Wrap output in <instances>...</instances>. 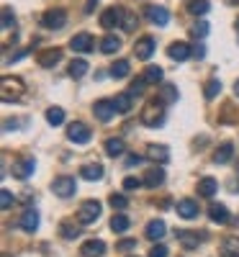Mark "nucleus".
<instances>
[{"label":"nucleus","mask_w":239,"mask_h":257,"mask_svg":"<svg viewBox=\"0 0 239 257\" xmlns=\"http://www.w3.org/2000/svg\"><path fill=\"white\" fill-rule=\"evenodd\" d=\"M144 185V178H126L124 180V190H139Z\"/></svg>","instance_id":"a18cd8bd"},{"label":"nucleus","mask_w":239,"mask_h":257,"mask_svg":"<svg viewBox=\"0 0 239 257\" xmlns=\"http://www.w3.org/2000/svg\"><path fill=\"white\" fill-rule=\"evenodd\" d=\"M52 190H54V196H59V198H70V196H75L77 183H75L72 175H59V178H54Z\"/></svg>","instance_id":"20e7f679"},{"label":"nucleus","mask_w":239,"mask_h":257,"mask_svg":"<svg viewBox=\"0 0 239 257\" xmlns=\"http://www.w3.org/2000/svg\"><path fill=\"white\" fill-rule=\"evenodd\" d=\"M13 26H16V16H13L11 6H3V29H6V31H11Z\"/></svg>","instance_id":"a19ab883"},{"label":"nucleus","mask_w":239,"mask_h":257,"mask_svg":"<svg viewBox=\"0 0 239 257\" xmlns=\"http://www.w3.org/2000/svg\"><path fill=\"white\" fill-rule=\"evenodd\" d=\"M198 203H195L193 198H183L180 203H178V216H183V219H195L198 216Z\"/></svg>","instance_id":"a211bd4d"},{"label":"nucleus","mask_w":239,"mask_h":257,"mask_svg":"<svg viewBox=\"0 0 239 257\" xmlns=\"http://www.w3.org/2000/svg\"><path fill=\"white\" fill-rule=\"evenodd\" d=\"M111 229L118 231V234L129 229V216H126V213H116V216L111 219Z\"/></svg>","instance_id":"e433bc0d"},{"label":"nucleus","mask_w":239,"mask_h":257,"mask_svg":"<svg viewBox=\"0 0 239 257\" xmlns=\"http://www.w3.org/2000/svg\"><path fill=\"white\" fill-rule=\"evenodd\" d=\"M113 105H116V113H129L132 111V95L129 93H121L113 98Z\"/></svg>","instance_id":"7c9ffc66"},{"label":"nucleus","mask_w":239,"mask_h":257,"mask_svg":"<svg viewBox=\"0 0 239 257\" xmlns=\"http://www.w3.org/2000/svg\"><path fill=\"white\" fill-rule=\"evenodd\" d=\"M178 95H180V93H178V88H175V85H170V82L160 88V100H162V103H175V100H178Z\"/></svg>","instance_id":"c756f323"},{"label":"nucleus","mask_w":239,"mask_h":257,"mask_svg":"<svg viewBox=\"0 0 239 257\" xmlns=\"http://www.w3.org/2000/svg\"><path fill=\"white\" fill-rule=\"evenodd\" d=\"M137 24H139V18H137L132 11H124V18H121V29H124V31H134V29H137Z\"/></svg>","instance_id":"c9c22d12"},{"label":"nucleus","mask_w":239,"mask_h":257,"mask_svg":"<svg viewBox=\"0 0 239 257\" xmlns=\"http://www.w3.org/2000/svg\"><path fill=\"white\" fill-rule=\"evenodd\" d=\"M62 59V49H44L39 57H36V62H39V67H54V64Z\"/></svg>","instance_id":"f3484780"},{"label":"nucleus","mask_w":239,"mask_h":257,"mask_svg":"<svg viewBox=\"0 0 239 257\" xmlns=\"http://www.w3.org/2000/svg\"><path fill=\"white\" fill-rule=\"evenodd\" d=\"M80 254L82 257H100V254H105V242L103 239H88L80 247Z\"/></svg>","instance_id":"dca6fc26"},{"label":"nucleus","mask_w":239,"mask_h":257,"mask_svg":"<svg viewBox=\"0 0 239 257\" xmlns=\"http://www.w3.org/2000/svg\"><path fill=\"white\" fill-rule=\"evenodd\" d=\"M47 121H49L52 126H59V123L64 121V111L57 108V105H52V108H47Z\"/></svg>","instance_id":"4c0bfd02"},{"label":"nucleus","mask_w":239,"mask_h":257,"mask_svg":"<svg viewBox=\"0 0 239 257\" xmlns=\"http://www.w3.org/2000/svg\"><path fill=\"white\" fill-rule=\"evenodd\" d=\"M236 29H239V21H236Z\"/></svg>","instance_id":"5fc2aeb1"},{"label":"nucleus","mask_w":239,"mask_h":257,"mask_svg":"<svg viewBox=\"0 0 239 257\" xmlns=\"http://www.w3.org/2000/svg\"><path fill=\"white\" fill-rule=\"evenodd\" d=\"M34 170H36V160H34V157L16 160V162H13V178L26 180V178H31V175H34Z\"/></svg>","instance_id":"6e6552de"},{"label":"nucleus","mask_w":239,"mask_h":257,"mask_svg":"<svg viewBox=\"0 0 239 257\" xmlns=\"http://www.w3.org/2000/svg\"><path fill=\"white\" fill-rule=\"evenodd\" d=\"M13 193L8 190V188H3V190H0V208H3V211H8L11 206H13Z\"/></svg>","instance_id":"79ce46f5"},{"label":"nucleus","mask_w":239,"mask_h":257,"mask_svg":"<svg viewBox=\"0 0 239 257\" xmlns=\"http://www.w3.org/2000/svg\"><path fill=\"white\" fill-rule=\"evenodd\" d=\"M116 249H118V252H129V249H137V239H121V242L116 244Z\"/></svg>","instance_id":"49530a36"},{"label":"nucleus","mask_w":239,"mask_h":257,"mask_svg":"<svg viewBox=\"0 0 239 257\" xmlns=\"http://www.w3.org/2000/svg\"><path fill=\"white\" fill-rule=\"evenodd\" d=\"M175 237H178V242L185 247V249H195L203 239H206V234H198V231H190V229H178L175 231Z\"/></svg>","instance_id":"0eeeda50"},{"label":"nucleus","mask_w":239,"mask_h":257,"mask_svg":"<svg viewBox=\"0 0 239 257\" xmlns=\"http://www.w3.org/2000/svg\"><path fill=\"white\" fill-rule=\"evenodd\" d=\"M93 113H95V118L98 121H111L113 116H116V105H113V100H95V105H93Z\"/></svg>","instance_id":"1a4fd4ad"},{"label":"nucleus","mask_w":239,"mask_h":257,"mask_svg":"<svg viewBox=\"0 0 239 257\" xmlns=\"http://www.w3.org/2000/svg\"><path fill=\"white\" fill-rule=\"evenodd\" d=\"M149 257H167V247L165 244H155L149 249Z\"/></svg>","instance_id":"de8ad7c7"},{"label":"nucleus","mask_w":239,"mask_h":257,"mask_svg":"<svg viewBox=\"0 0 239 257\" xmlns=\"http://www.w3.org/2000/svg\"><path fill=\"white\" fill-rule=\"evenodd\" d=\"M70 49L72 52H90L93 49V36L88 31H80L70 39Z\"/></svg>","instance_id":"f8f14e48"},{"label":"nucleus","mask_w":239,"mask_h":257,"mask_svg":"<svg viewBox=\"0 0 239 257\" xmlns=\"http://www.w3.org/2000/svg\"><path fill=\"white\" fill-rule=\"evenodd\" d=\"M121 18H124V8H105V11L100 13V26H103V29L121 26Z\"/></svg>","instance_id":"9b49d317"},{"label":"nucleus","mask_w":239,"mask_h":257,"mask_svg":"<svg viewBox=\"0 0 239 257\" xmlns=\"http://www.w3.org/2000/svg\"><path fill=\"white\" fill-rule=\"evenodd\" d=\"M80 178L95 183V180L103 178V167H100V165H82V167H80Z\"/></svg>","instance_id":"5701e85b"},{"label":"nucleus","mask_w":239,"mask_h":257,"mask_svg":"<svg viewBox=\"0 0 239 257\" xmlns=\"http://www.w3.org/2000/svg\"><path fill=\"white\" fill-rule=\"evenodd\" d=\"M208 0H188V11L193 13V16H203V13H208Z\"/></svg>","instance_id":"72a5a7b5"},{"label":"nucleus","mask_w":239,"mask_h":257,"mask_svg":"<svg viewBox=\"0 0 239 257\" xmlns=\"http://www.w3.org/2000/svg\"><path fill=\"white\" fill-rule=\"evenodd\" d=\"M193 54H195V57H198V59H201V57L206 54V49H203V47H195V49H193Z\"/></svg>","instance_id":"8fccbe9b"},{"label":"nucleus","mask_w":239,"mask_h":257,"mask_svg":"<svg viewBox=\"0 0 239 257\" xmlns=\"http://www.w3.org/2000/svg\"><path fill=\"white\" fill-rule=\"evenodd\" d=\"M144 85H147V80L144 77H137V80H132V85H129V95H142L144 93Z\"/></svg>","instance_id":"ea45409f"},{"label":"nucleus","mask_w":239,"mask_h":257,"mask_svg":"<svg viewBox=\"0 0 239 257\" xmlns=\"http://www.w3.org/2000/svg\"><path fill=\"white\" fill-rule=\"evenodd\" d=\"M21 229L24 231H36L39 229V211L36 208H26L21 216Z\"/></svg>","instance_id":"6ab92c4d"},{"label":"nucleus","mask_w":239,"mask_h":257,"mask_svg":"<svg viewBox=\"0 0 239 257\" xmlns=\"http://www.w3.org/2000/svg\"><path fill=\"white\" fill-rule=\"evenodd\" d=\"M221 257H239V237H226L221 242Z\"/></svg>","instance_id":"a878e982"},{"label":"nucleus","mask_w":239,"mask_h":257,"mask_svg":"<svg viewBox=\"0 0 239 257\" xmlns=\"http://www.w3.org/2000/svg\"><path fill=\"white\" fill-rule=\"evenodd\" d=\"M162 183H165V170H162V167L147 170V175H144V185H147V188H157V185H162Z\"/></svg>","instance_id":"412c9836"},{"label":"nucleus","mask_w":239,"mask_h":257,"mask_svg":"<svg viewBox=\"0 0 239 257\" xmlns=\"http://www.w3.org/2000/svg\"><path fill=\"white\" fill-rule=\"evenodd\" d=\"M88 67H90V64L85 62V59H72V62H70V77L80 80L85 72H88Z\"/></svg>","instance_id":"c85d7f7f"},{"label":"nucleus","mask_w":239,"mask_h":257,"mask_svg":"<svg viewBox=\"0 0 239 257\" xmlns=\"http://www.w3.org/2000/svg\"><path fill=\"white\" fill-rule=\"evenodd\" d=\"M134 54H137V59H149L152 54H155V39H152V36H142L134 44Z\"/></svg>","instance_id":"4468645a"},{"label":"nucleus","mask_w":239,"mask_h":257,"mask_svg":"<svg viewBox=\"0 0 239 257\" xmlns=\"http://www.w3.org/2000/svg\"><path fill=\"white\" fill-rule=\"evenodd\" d=\"M147 157L160 162V165H165L170 160V152H167V147H162V144H149L147 147Z\"/></svg>","instance_id":"aec40b11"},{"label":"nucleus","mask_w":239,"mask_h":257,"mask_svg":"<svg viewBox=\"0 0 239 257\" xmlns=\"http://www.w3.org/2000/svg\"><path fill=\"white\" fill-rule=\"evenodd\" d=\"M126 75H129V62H126V59H118V62H113V64H111V77L124 80Z\"/></svg>","instance_id":"473e14b6"},{"label":"nucleus","mask_w":239,"mask_h":257,"mask_svg":"<svg viewBox=\"0 0 239 257\" xmlns=\"http://www.w3.org/2000/svg\"><path fill=\"white\" fill-rule=\"evenodd\" d=\"M21 93H24V82L16 80V77H3V90H0V98H3L6 103L18 100Z\"/></svg>","instance_id":"39448f33"},{"label":"nucleus","mask_w":239,"mask_h":257,"mask_svg":"<svg viewBox=\"0 0 239 257\" xmlns=\"http://www.w3.org/2000/svg\"><path fill=\"white\" fill-rule=\"evenodd\" d=\"M190 34H193L195 39H203V36L208 34V24H206V21H198V24H193Z\"/></svg>","instance_id":"c03bdc74"},{"label":"nucleus","mask_w":239,"mask_h":257,"mask_svg":"<svg viewBox=\"0 0 239 257\" xmlns=\"http://www.w3.org/2000/svg\"><path fill=\"white\" fill-rule=\"evenodd\" d=\"M108 203H111L113 208H118V211H124V208L129 206V198H126V196H121V193H113V196L108 198Z\"/></svg>","instance_id":"37998d69"},{"label":"nucleus","mask_w":239,"mask_h":257,"mask_svg":"<svg viewBox=\"0 0 239 257\" xmlns=\"http://www.w3.org/2000/svg\"><path fill=\"white\" fill-rule=\"evenodd\" d=\"M64 24H67V13L62 8H49L44 16H41V26L49 29V31H59Z\"/></svg>","instance_id":"7ed1b4c3"},{"label":"nucleus","mask_w":239,"mask_h":257,"mask_svg":"<svg viewBox=\"0 0 239 257\" xmlns=\"http://www.w3.org/2000/svg\"><path fill=\"white\" fill-rule=\"evenodd\" d=\"M129 165H142L144 162V157H139V155H129V160H126Z\"/></svg>","instance_id":"09e8293b"},{"label":"nucleus","mask_w":239,"mask_h":257,"mask_svg":"<svg viewBox=\"0 0 239 257\" xmlns=\"http://www.w3.org/2000/svg\"><path fill=\"white\" fill-rule=\"evenodd\" d=\"M162 100L155 98V100H149L144 108H142V123L144 126H160L165 121V108H162Z\"/></svg>","instance_id":"f257e3e1"},{"label":"nucleus","mask_w":239,"mask_h":257,"mask_svg":"<svg viewBox=\"0 0 239 257\" xmlns=\"http://www.w3.org/2000/svg\"><path fill=\"white\" fill-rule=\"evenodd\" d=\"M124 149H126V147H124V139H108V142H105V155H108V157H121Z\"/></svg>","instance_id":"cd10ccee"},{"label":"nucleus","mask_w":239,"mask_h":257,"mask_svg":"<svg viewBox=\"0 0 239 257\" xmlns=\"http://www.w3.org/2000/svg\"><path fill=\"white\" fill-rule=\"evenodd\" d=\"M118 49H121V39H118V36L108 34V36L100 39V52H103V54H116Z\"/></svg>","instance_id":"4be33fe9"},{"label":"nucleus","mask_w":239,"mask_h":257,"mask_svg":"<svg viewBox=\"0 0 239 257\" xmlns=\"http://www.w3.org/2000/svg\"><path fill=\"white\" fill-rule=\"evenodd\" d=\"M90 137H93V132H90V128L85 126V123H80V121L70 123V128H67V139L75 142V144H88Z\"/></svg>","instance_id":"423d86ee"},{"label":"nucleus","mask_w":239,"mask_h":257,"mask_svg":"<svg viewBox=\"0 0 239 257\" xmlns=\"http://www.w3.org/2000/svg\"><path fill=\"white\" fill-rule=\"evenodd\" d=\"M216 190H219V183H216L213 178H203V180L198 183V193H201L203 198H211Z\"/></svg>","instance_id":"bb28decb"},{"label":"nucleus","mask_w":239,"mask_h":257,"mask_svg":"<svg viewBox=\"0 0 239 257\" xmlns=\"http://www.w3.org/2000/svg\"><path fill=\"white\" fill-rule=\"evenodd\" d=\"M231 157H234V147H231L229 142H224V144L213 152V162H216V165H226Z\"/></svg>","instance_id":"b1692460"},{"label":"nucleus","mask_w":239,"mask_h":257,"mask_svg":"<svg viewBox=\"0 0 239 257\" xmlns=\"http://www.w3.org/2000/svg\"><path fill=\"white\" fill-rule=\"evenodd\" d=\"M147 18H149L155 26H167L170 13H167L165 6H147Z\"/></svg>","instance_id":"ddd939ff"},{"label":"nucleus","mask_w":239,"mask_h":257,"mask_svg":"<svg viewBox=\"0 0 239 257\" xmlns=\"http://www.w3.org/2000/svg\"><path fill=\"white\" fill-rule=\"evenodd\" d=\"M93 6H95V0H88V6H85V13H90V11H93Z\"/></svg>","instance_id":"3c124183"},{"label":"nucleus","mask_w":239,"mask_h":257,"mask_svg":"<svg viewBox=\"0 0 239 257\" xmlns=\"http://www.w3.org/2000/svg\"><path fill=\"white\" fill-rule=\"evenodd\" d=\"M208 216H211L213 224H226V221H229V211H226V206H221V203H213V206L208 208Z\"/></svg>","instance_id":"393cba45"},{"label":"nucleus","mask_w":239,"mask_h":257,"mask_svg":"<svg viewBox=\"0 0 239 257\" xmlns=\"http://www.w3.org/2000/svg\"><path fill=\"white\" fill-rule=\"evenodd\" d=\"M234 93H236V98H239V80L234 82Z\"/></svg>","instance_id":"603ef678"},{"label":"nucleus","mask_w":239,"mask_h":257,"mask_svg":"<svg viewBox=\"0 0 239 257\" xmlns=\"http://www.w3.org/2000/svg\"><path fill=\"white\" fill-rule=\"evenodd\" d=\"M59 231H62L64 239H77L80 237V226H72V224H62Z\"/></svg>","instance_id":"58836bf2"},{"label":"nucleus","mask_w":239,"mask_h":257,"mask_svg":"<svg viewBox=\"0 0 239 257\" xmlns=\"http://www.w3.org/2000/svg\"><path fill=\"white\" fill-rule=\"evenodd\" d=\"M190 54H193V49H190V44H185V41H172V44L167 47V57L175 59V62H185Z\"/></svg>","instance_id":"9d476101"},{"label":"nucleus","mask_w":239,"mask_h":257,"mask_svg":"<svg viewBox=\"0 0 239 257\" xmlns=\"http://www.w3.org/2000/svg\"><path fill=\"white\" fill-rule=\"evenodd\" d=\"M147 239H152V242H157V239H162L165 234H167V224L162 221V219H152L149 224H147Z\"/></svg>","instance_id":"2eb2a0df"},{"label":"nucleus","mask_w":239,"mask_h":257,"mask_svg":"<svg viewBox=\"0 0 239 257\" xmlns=\"http://www.w3.org/2000/svg\"><path fill=\"white\" fill-rule=\"evenodd\" d=\"M219 93H221V80H216V77H213V80H208V82H206V90H203V95H206L208 100H213Z\"/></svg>","instance_id":"f704fd0d"},{"label":"nucleus","mask_w":239,"mask_h":257,"mask_svg":"<svg viewBox=\"0 0 239 257\" xmlns=\"http://www.w3.org/2000/svg\"><path fill=\"white\" fill-rule=\"evenodd\" d=\"M226 3H229V6H239V0H226Z\"/></svg>","instance_id":"864d4df0"},{"label":"nucleus","mask_w":239,"mask_h":257,"mask_svg":"<svg viewBox=\"0 0 239 257\" xmlns=\"http://www.w3.org/2000/svg\"><path fill=\"white\" fill-rule=\"evenodd\" d=\"M98 219H100V203L98 201H85L77 211V224L88 226V224H95Z\"/></svg>","instance_id":"f03ea898"},{"label":"nucleus","mask_w":239,"mask_h":257,"mask_svg":"<svg viewBox=\"0 0 239 257\" xmlns=\"http://www.w3.org/2000/svg\"><path fill=\"white\" fill-rule=\"evenodd\" d=\"M149 85H157V82H162V67H157V64H152V67H147L144 70V75H142Z\"/></svg>","instance_id":"2f4dec72"}]
</instances>
